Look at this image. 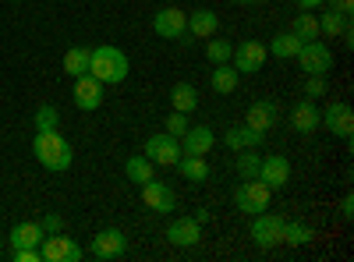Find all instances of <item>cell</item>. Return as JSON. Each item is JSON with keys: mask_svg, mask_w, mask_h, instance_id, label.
I'll return each instance as SVG.
<instances>
[{"mask_svg": "<svg viewBox=\"0 0 354 262\" xmlns=\"http://www.w3.org/2000/svg\"><path fill=\"white\" fill-rule=\"evenodd\" d=\"M32 153H36L39 167H46V170H53V174H61V170H68L71 160H75V145L53 128V131H36Z\"/></svg>", "mask_w": 354, "mask_h": 262, "instance_id": "cell-1", "label": "cell"}, {"mask_svg": "<svg viewBox=\"0 0 354 262\" xmlns=\"http://www.w3.org/2000/svg\"><path fill=\"white\" fill-rule=\"evenodd\" d=\"M128 71H131V64L121 46H110V43L93 46V57H88V75L93 78H100L103 85H117L128 78Z\"/></svg>", "mask_w": 354, "mask_h": 262, "instance_id": "cell-2", "label": "cell"}, {"mask_svg": "<svg viewBox=\"0 0 354 262\" xmlns=\"http://www.w3.org/2000/svg\"><path fill=\"white\" fill-rule=\"evenodd\" d=\"M270 202H273V188L252 178V181H241L238 188H234V206H238L245 216H255L262 209H270Z\"/></svg>", "mask_w": 354, "mask_h": 262, "instance_id": "cell-3", "label": "cell"}, {"mask_svg": "<svg viewBox=\"0 0 354 262\" xmlns=\"http://www.w3.org/2000/svg\"><path fill=\"white\" fill-rule=\"evenodd\" d=\"M142 156L153 160L156 167H174L177 160L185 156V153H181V138H174V135H167V131L149 135V138H145V145H142Z\"/></svg>", "mask_w": 354, "mask_h": 262, "instance_id": "cell-4", "label": "cell"}, {"mask_svg": "<svg viewBox=\"0 0 354 262\" xmlns=\"http://www.w3.org/2000/svg\"><path fill=\"white\" fill-rule=\"evenodd\" d=\"M294 61L301 64L305 75H330L333 71V50L322 39H308V43H301V50H298Z\"/></svg>", "mask_w": 354, "mask_h": 262, "instance_id": "cell-5", "label": "cell"}, {"mask_svg": "<svg viewBox=\"0 0 354 262\" xmlns=\"http://www.w3.org/2000/svg\"><path fill=\"white\" fill-rule=\"evenodd\" d=\"M283 227H287V220L280 216V213H255V220H252V241L259 245V248H277L280 241H283Z\"/></svg>", "mask_w": 354, "mask_h": 262, "instance_id": "cell-6", "label": "cell"}, {"mask_svg": "<svg viewBox=\"0 0 354 262\" xmlns=\"http://www.w3.org/2000/svg\"><path fill=\"white\" fill-rule=\"evenodd\" d=\"M39 255H43V262H78L85 252H82V245L75 241V238H68V234H46L43 241H39Z\"/></svg>", "mask_w": 354, "mask_h": 262, "instance_id": "cell-7", "label": "cell"}, {"mask_svg": "<svg viewBox=\"0 0 354 262\" xmlns=\"http://www.w3.org/2000/svg\"><path fill=\"white\" fill-rule=\"evenodd\" d=\"M319 128H326V131L337 135V138H351V131H354V113H351V106H347L344 100H333L326 110H319Z\"/></svg>", "mask_w": 354, "mask_h": 262, "instance_id": "cell-8", "label": "cell"}, {"mask_svg": "<svg viewBox=\"0 0 354 262\" xmlns=\"http://www.w3.org/2000/svg\"><path fill=\"white\" fill-rule=\"evenodd\" d=\"M128 252V238H124V230H117V227H106L100 230V234L93 238V245H88V255L100 259V262H110V259H121Z\"/></svg>", "mask_w": 354, "mask_h": 262, "instance_id": "cell-9", "label": "cell"}, {"mask_svg": "<svg viewBox=\"0 0 354 262\" xmlns=\"http://www.w3.org/2000/svg\"><path fill=\"white\" fill-rule=\"evenodd\" d=\"M153 32H156L160 39H181V43H185V36H188V15H185L181 8H163V11H156V15H153Z\"/></svg>", "mask_w": 354, "mask_h": 262, "instance_id": "cell-10", "label": "cell"}, {"mask_svg": "<svg viewBox=\"0 0 354 262\" xmlns=\"http://www.w3.org/2000/svg\"><path fill=\"white\" fill-rule=\"evenodd\" d=\"M266 57H270V50H266L259 39H245V43L234 46V53H230V64L238 68V75H255V71L266 64Z\"/></svg>", "mask_w": 354, "mask_h": 262, "instance_id": "cell-11", "label": "cell"}, {"mask_svg": "<svg viewBox=\"0 0 354 262\" xmlns=\"http://www.w3.org/2000/svg\"><path fill=\"white\" fill-rule=\"evenodd\" d=\"M71 100H75L78 110H100V103H103V82L93 78L88 71L78 75L75 78V89H71Z\"/></svg>", "mask_w": 354, "mask_h": 262, "instance_id": "cell-12", "label": "cell"}, {"mask_svg": "<svg viewBox=\"0 0 354 262\" xmlns=\"http://www.w3.org/2000/svg\"><path fill=\"white\" fill-rule=\"evenodd\" d=\"M163 238H167L170 245H177V248H192V245L202 241V223H195L192 216H177V220L167 223Z\"/></svg>", "mask_w": 354, "mask_h": 262, "instance_id": "cell-13", "label": "cell"}, {"mask_svg": "<svg viewBox=\"0 0 354 262\" xmlns=\"http://www.w3.org/2000/svg\"><path fill=\"white\" fill-rule=\"evenodd\" d=\"M259 181H266L273 191H280V188L290 181V160L280 156V153L262 156V163H259Z\"/></svg>", "mask_w": 354, "mask_h": 262, "instance_id": "cell-14", "label": "cell"}, {"mask_svg": "<svg viewBox=\"0 0 354 262\" xmlns=\"http://www.w3.org/2000/svg\"><path fill=\"white\" fill-rule=\"evenodd\" d=\"M142 202L149 206L153 213H170L174 206H177V195H174V188L170 185H163V181H156V178H149L142 185Z\"/></svg>", "mask_w": 354, "mask_h": 262, "instance_id": "cell-15", "label": "cell"}, {"mask_svg": "<svg viewBox=\"0 0 354 262\" xmlns=\"http://www.w3.org/2000/svg\"><path fill=\"white\" fill-rule=\"evenodd\" d=\"M213 145H216V135L205 124H195L181 135V153L185 156H205V153H213Z\"/></svg>", "mask_w": 354, "mask_h": 262, "instance_id": "cell-16", "label": "cell"}, {"mask_svg": "<svg viewBox=\"0 0 354 262\" xmlns=\"http://www.w3.org/2000/svg\"><path fill=\"white\" fill-rule=\"evenodd\" d=\"M280 121V106L273 103V100H255L252 106H248V118H245V124L248 128H255V131H270L273 124Z\"/></svg>", "mask_w": 354, "mask_h": 262, "instance_id": "cell-17", "label": "cell"}, {"mask_svg": "<svg viewBox=\"0 0 354 262\" xmlns=\"http://www.w3.org/2000/svg\"><path fill=\"white\" fill-rule=\"evenodd\" d=\"M188 32H192L195 39L216 36V32H220V15L209 11V8H195V11L188 15Z\"/></svg>", "mask_w": 354, "mask_h": 262, "instance_id": "cell-18", "label": "cell"}, {"mask_svg": "<svg viewBox=\"0 0 354 262\" xmlns=\"http://www.w3.org/2000/svg\"><path fill=\"white\" fill-rule=\"evenodd\" d=\"M262 131H255V128H248V124H234V128H227V135H223V145L227 149H259L262 145Z\"/></svg>", "mask_w": 354, "mask_h": 262, "instance_id": "cell-19", "label": "cell"}, {"mask_svg": "<svg viewBox=\"0 0 354 262\" xmlns=\"http://www.w3.org/2000/svg\"><path fill=\"white\" fill-rule=\"evenodd\" d=\"M290 128L298 131V135H312L319 128V106L312 100H301L298 106L290 110Z\"/></svg>", "mask_w": 354, "mask_h": 262, "instance_id": "cell-20", "label": "cell"}, {"mask_svg": "<svg viewBox=\"0 0 354 262\" xmlns=\"http://www.w3.org/2000/svg\"><path fill=\"white\" fill-rule=\"evenodd\" d=\"M46 238V230H43V223H18V227H11V245L15 248H39V241Z\"/></svg>", "mask_w": 354, "mask_h": 262, "instance_id": "cell-21", "label": "cell"}, {"mask_svg": "<svg viewBox=\"0 0 354 262\" xmlns=\"http://www.w3.org/2000/svg\"><path fill=\"white\" fill-rule=\"evenodd\" d=\"M170 106H174L177 113H188V118H192V110H198V93H195V85L177 82L174 89H170Z\"/></svg>", "mask_w": 354, "mask_h": 262, "instance_id": "cell-22", "label": "cell"}, {"mask_svg": "<svg viewBox=\"0 0 354 262\" xmlns=\"http://www.w3.org/2000/svg\"><path fill=\"white\" fill-rule=\"evenodd\" d=\"M174 167L181 170V178H185V181H192V185L209 181V163H205V156H181Z\"/></svg>", "mask_w": 354, "mask_h": 262, "instance_id": "cell-23", "label": "cell"}, {"mask_svg": "<svg viewBox=\"0 0 354 262\" xmlns=\"http://www.w3.org/2000/svg\"><path fill=\"white\" fill-rule=\"evenodd\" d=\"M238 68L234 64H213V75H209V85H213V93H220V96H227V93H234L238 89Z\"/></svg>", "mask_w": 354, "mask_h": 262, "instance_id": "cell-24", "label": "cell"}, {"mask_svg": "<svg viewBox=\"0 0 354 262\" xmlns=\"http://www.w3.org/2000/svg\"><path fill=\"white\" fill-rule=\"evenodd\" d=\"M319 36H330V39H337L340 32H344V28L351 25V15H344V11H333V8H326V11H322L319 18Z\"/></svg>", "mask_w": 354, "mask_h": 262, "instance_id": "cell-25", "label": "cell"}, {"mask_svg": "<svg viewBox=\"0 0 354 262\" xmlns=\"http://www.w3.org/2000/svg\"><path fill=\"white\" fill-rule=\"evenodd\" d=\"M124 174H128V181H135V185L142 188L149 178H156V163H153V160H145V156L138 153V156H131V160L124 163Z\"/></svg>", "mask_w": 354, "mask_h": 262, "instance_id": "cell-26", "label": "cell"}, {"mask_svg": "<svg viewBox=\"0 0 354 262\" xmlns=\"http://www.w3.org/2000/svg\"><path fill=\"white\" fill-rule=\"evenodd\" d=\"M266 50H270V53H277L280 61H290V57H298V50H301V39H298V36H294L290 28H287V32H277V36H273V43L266 46Z\"/></svg>", "mask_w": 354, "mask_h": 262, "instance_id": "cell-27", "label": "cell"}, {"mask_svg": "<svg viewBox=\"0 0 354 262\" xmlns=\"http://www.w3.org/2000/svg\"><path fill=\"white\" fill-rule=\"evenodd\" d=\"M88 57H93V50H88V46H71V50L64 53V71H68L71 78L85 75V71H88Z\"/></svg>", "mask_w": 354, "mask_h": 262, "instance_id": "cell-28", "label": "cell"}, {"mask_svg": "<svg viewBox=\"0 0 354 262\" xmlns=\"http://www.w3.org/2000/svg\"><path fill=\"white\" fill-rule=\"evenodd\" d=\"M290 32L298 36L301 43H308V39H319V21H315V15L301 11L298 18H294V25H290Z\"/></svg>", "mask_w": 354, "mask_h": 262, "instance_id": "cell-29", "label": "cell"}, {"mask_svg": "<svg viewBox=\"0 0 354 262\" xmlns=\"http://www.w3.org/2000/svg\"><path fill=\"white\" fill-rule=\"evenodd\" d=\"M259 163H262V156L259 153H252V149H238V178L241 181H252V178H259Z\"/></svg>", "mask_w": 354, "mask_h": 262, "instance_id": "cell-30", "label": "cell"}, {"mask_svg": "<svg viewBox=\"0 0 354 262\" xmlns=\"http://www.w3.org/2000/svg\"><path fill=\"white\" fill-rule=\"evenodd\" d=\"M230 53H234V46L227 39H216V36L205 39V57H209V64H230Z\"/></svg>", "mask_w": 354, "mask_h": 262, "instance_id": "cell-31", "label": "cell"}, {"mask_svg": "<svg viewBox=\"0 0 354 262\" xmlns=\"http://www.w3.org/2000/svg\"><path fill=\"white\" fill-rule=\"evenodd\" d=\"M32 124H36V131H53L57 124H61V113H57V106H53V103H39V106H36Z\"/></svg>", "mask_w": 354, "mask_h": 262, "instance_id": "cell-32", "label": "cell"}, {"mask_svg": "<svg viewBox=\"0 0 354 262\" xmlns=\"http://www.w3.org/2000/svg\"><path fill=\"white\" fill-rule=\"evenodd\" d=\"M283 241L294 245V248L308 245V241H312V227H305V223H287V227H283Z\"/></svg>", "mask_w": 354, "mask_h": 262, "instance_id": "cell-33", "label": "cell"}, {"mask_svg": "<svg viewBox=\"0 0 354 262\" xmlns=\"http://www.w3.org/2000/svg\"><path fill=\"white\" fill-rule=\"evenodd\" d=\"M192 124H188V113H170V118H167V135H174V138H181L185 131H188Z\"/></svg>", "mask_w": 354, "mask_h": 262, "instance_id": "cell-34", "label": "cell"}, {"mask_svg": "<svg viewBox=\"0 0 354 262\" xmlns=\"http://www.w3.org/2000/svg\"><path fill=\"white\" fill-rule=\"evenodd\" d=\"M322 93H326V75H305V96L315 100Z\"/></svg>", "mask_w": 354, "mask_h": 262, "instance_id": "cell-35", "label": "cell"}, {"mask_svg": "<svg viewBox=\"0 0 354 262\" xmlns=\"http://www.w3.org/2000/svg\"><path fill=\"white\" fill-rule=\"evenodd\" d=\"M15 262H43L39 248H15Z\"/></svg>", "mask_w": 354, "mask_h": 262, "instance_id": "cell-36", "label": "cell"}, {"mask_svg": "<svg viewBox=\"0 0 354 262\" xmlns=\"http://www.w3.org/2000/svg\"><path fill=\"white\" fill-rule=\"evenodd\" d=\"M61 227H64V220L57 216V213H46V216H43V230H46V234H57Z\"/></svg>", "mask_w": 354, "mask_h": 262, "instance_id": "cell-37", "label": "cell"}, {"mask_svg": "<svg viewBox=\"0 0 354 262\" xmlns=\"http://www.w3.org/2000/svg\"><path fill=\"white\" fill-rule=\"evenodd\" d=\"M326 8H333V11H344V15H351V11H354V0H326Z\"/></svg>", "mask_w": 354, "mask_h": 262, "instance_id": "cell-38", "label": "cell"}, {"mask_svg": "<svg viewBox=\"0 0 354 262\" xmlns=\"http://www.w3.org/2000/svg\"><path fill=\"white\" fill-rule=\"evenodd\" d=\"M340 216H344V220L354 216V198H351V195H344V202H340Z\"/></svg>", "mask_w": 354, "mask_h": 262, "instance_id": "cell-39", "label": "cell"}, {"mask_svg": "<svg viewBox=\"0 0 354 262\" xmlns=\"http://www.w3.org/2000/svg\"><path fill=\"white\" fill-rule=\"evenodd\" d=\"M294 4H298L301 11H312V8H322L326 0H294Z\"/></svg>", "mask_w": 354, "mask_h": 262, "instance_id": "cell-40", "label": "cell"}, {"mask_svg": "<svg viewBox=\"0 0 354 262\" xmlns=\"http://www.w3.org/2000/svg\"><path fill=\"white\" fill-rule=\"evenodd\" d=\"M192 220H195V223H205V220H209V209H198Z\"/></svg>", "mask_w": 354, "mask_h": 262, "instance_id": "cell-41", "label": "cell"}, {"mask_svg": "<svg viewBox=\"0 0 354 262\" xmlns=\"http://www.w3.org/2000/svg\"><path fill=\"white\" fill-rule=\"evenodd\" d=\"M234 4H255V0H234Z\"/></svg>", "mask_w": 354, "mask_h": 262, "instance_id": "cell-42", "label": "cell"}, {"mask_svg": "<svg viewBox=\"0 0 354 262\" xmlns=\"http://www.w3.org/2000/svg\"><path fill=\"white\" fill-rule=\"evenodd\" d=\"M11 4H18V0H11Z\"/></svg>", "mask_w": 354, "mask_h": 262, "instance_id": "cell-43", "label": "cell"}]
</instances>
